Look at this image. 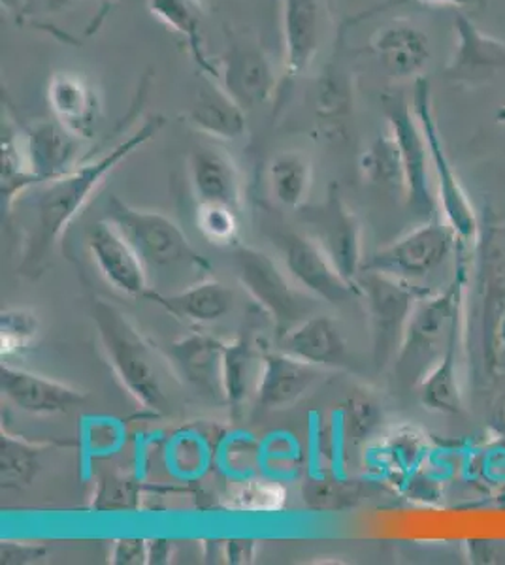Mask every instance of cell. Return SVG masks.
Segmentation results:
<instances>
[{"instance_id":"40","label":"cell","mask_w":505,"mask_h":565,"mask_svg":"<svg viewBox=\"0 0 505 565\" xmlns=\"http://www.w3.org/2000/svg\"><path fill=\"white\" fill-rule=\"evenodd\" d=\"M238 500L242 501L243 509L251 511H269V509L280 508V501L283 500V492L275 484L266 482H253L250 487L242 490Z\"/></svg>"},{"instance_id":"6","label":"cell","mask_w":505,"mask_h":565,"mask_svg":"<svg viewBox=\"0 0 505 565\" xmlns=\"http://www.w3.org/2000/svg\"><path fill=\"white\" fill-rule=\"evenodd\" d=\"M389 135L397 143L403 172L402 194L417 213L432 217L435 196L429 181L430 151L421 122L410 98L400 90H387L381 97Z\"/></svg>"},{"instance_id":"44","label":"cell","mask_w":505,"mask_h":565,"mask_svg":"<svg viewBox=\"0 0 505 565\" xmlns=\"http://www.w3.org/2000/svg\"><path fill=\"white\" fill-rule=\"evenodd\" d=\"M149 543V564H168L172 558V541L151 540Z\"/></svg>"},{"instance_id":"5","label":"cell","mask_w":505,"mask_h":565,"mask_svg":"<svg viewBox=\"0 0 505 565\" xmlns=\"http://www.w3.org/2000/svg\"><path fill=\"white\" fill-rule=\"evenodd\" d=\"M358 295L370 317L374 360L385 367L402 348L406 328L419 302V295L406 279L383 271L362 270L358 276Z\"/></svg>"},{"instance_id":"34","label":"cell","mask_w":505,"mask_h":565,"mask_svg":"<svg viewBox=\"0 0 505 565\" xmlns=\"http://www.w3.org/2000/svg\"><path fill=\"white\" fill-rule=\"evenodd\" d=\"M40 322L31 309H7L0 316L2 354L23 353L39 335Z\"/></svg>"},{"instance_id":"39","label":"cell","mask_w":505,"mask_h":565,"mask_svg":"<svg viewBox=\"0 0 505 565\" xmlns=\"http://www.w3.org/2000/svg\"><path fill=\"white\" fill-rule=\"evenodd\" d=\"M50 556V546L39 541H2L0 562L2 565H32Z\"/></svg>"},{"instance_id":"23","label":"cell","mask_w":505,"mask_h":565,"mask_svg":"<svg viewBox=\"0 0 505 565\" xmlns=\"http://www.w3.org/2000/svg\"><path fill=\"white\" fill-rule=\"evenodd\" d=\"M146 300L165 309L168 316L179 321L211 324L231 313L234 308V290L215 279H202L178 292L149 289Z\"/></svg>"},{"instance_id":"26","label":"cell","mask_w":505,"mask_h":565,"mask_svg":"<svg viewBox=\"0 0 505 565\" xmlns=\"http://www.w3.org/2000/svg\"><path fill=\"white\" fill-rule=\"evenodd\" d=\"M155 20L178 34L200 74L219 82L218 63H213L204 44V2L202 0H148Z\"/></svg>"},{"instance_id":"22","label":"cell","mask_w":505,"mask_h":565,"mask_svg":"<svg viewBox=\"0 0 505 565\" xmlns=\"http://www.w3.org/2000/svg\"><path fill=\"white\" fill-rule=\"evenodd\" d=\"M27 159L40 183L45 185L71 172L80 164V151L84 140L64 129L61 122L36 121L21 132Z\"/></svg>"},{"instance_id":"31","label":"cell","mask_w":505,"mask_h":565,"mask_svg":"<svg viewBox=\"0 0 505 565\" xmlns=\"http://www.w3.org/2000/svg\"><path fill=\"white\" fill-rule=\"evenodd\" d=\"M0 148H2V170H0L2 210L10 213L21 194L29 191L31 186L42 185V183L32 172L20 130L12 129L8 122L2 125Z\"/></svg>"},{"instance_id":"45","label":"cell","mask_w":505,"mask_h":565,"mask_svg":"<svg viewBox=\"0 0 505 565\" xmlns=\"http://www.w3.org/2000/svg\"><path fill=\"white\" fill-rule=\"evenodd\" d=\"M85 0H48V8L53 10V12H57V10H66V8L76 7V4H82Z\"/></svg>"},{"instance_id":"19","label":"cell","mask_w":505,"mask_h":565,"mask_svg":"<svg viewBox=\"0 0 505 565\" xmlns=\"http://www.w3.org/2000/svg\"><path fill=\"white\" fill-rule=\"evenodd\" d=\"M325 375L323 367L296 359L285 351L264 353L263 375L256 391V404L266 412H282L301 402Z\"/></svg>"},{"instance_id":"4","label":"cell","mask_w":505,"mask_h":565,"mask_svg":"<svg viewBox=\"0 0 505 565\" xmlns=\"http://www.w3.org/2000/svg\"><path fill=\"white\" fill-rule=\"evenodd\" d=\"M104 218L122 232L146 266L159 270H211V264L192 247L183 228L165 213L140 210L112 196Z\"/></svg>"},{"instance_id":"2","label":"cell","mask_w":505,"mask_h":565,"mask_svg":"<svg viewBox=\"0 0 505 565\" xmlns=\"http://www.w3.org/2000/svg\"><path fill=\"white\" fill-rule=\"evenodd\" d=\"M96 334L108 364L128 396L151 415L172 407L165 381V364L148 338L116 306L96 300L91 308Z\"/></svg>"},{"instance_id":"30","label":"cell","mask_w":505,"mask_h":565,"mask_svg":"<svg viewBox=\"0 0 505 565\" xmlns=\"http://www.w3.org/2000/svg\"><path fill=\"white\" fill-rule=\"evenodd\" d=\"M53 444L31 441L8 430L0 431V468L2 489L23 490L31 487L42 469V458Z\"/></svg>"},{"instance_id":"9","label":"cell","mask_w":505,"mask_h":565,"mask_svg":"<svg viewBox=\"0 0 505 565\" xmlns=\"http://www.w3.org/2000/svg\"><path fill=\"white\" fill-rule=\"evenodd\" d=\"M454 242L451 226L432 218L379 249L365 263V270L383 271L400 279L427 277L445 263Z\"/></svg>"},{"instance_id":"42","label":"cell","mask_w":505,"mask_h":565,"mask_svg":"<svg viewBox=\"0 0 505 565\" xmlns=\"http://www.w3.org/2000/svg\"><path fill=\"white\" fill-rule=\"evenodd\" d=\"M410 2H419V4H430V7H451V8H472L481 2V0H387L385 4H378V7H371L366 12L357 13L347 20L346 25H355L360 21L370 20L376 13L385 12L389 8L402 7V4H410Z\"/></svg>"},{"instance_id":"7","label":"cell","mask_w":505,"mask_h":565,"mask_svg":"<svg viewBox=\"0 0 505 565\" xmlns=\"http://www.w3.org/2000/svg\"><path fill=\"white\" fill-rule=\"evenodd\" d=\"M411 104L429 143L430 162L434 168L435 183H438V202L442 206L445 223L451 226L456 239L470 244L477 238V217L443 148L442 135L432 108V87L427 77H417Z\"/></svg>"},{"instance_id":"14","label":"cell","mask_w":505,"mask_h":565,"mask_svg":"<svg viewBox=\"0 0 505 565\" xmlns=\"http://www.w3.org/2000/svg\"><path fill=\"white\" fill-rule=\"evenodd\" d=\"M87 247L96 268L114 289L130 298H146L151 289L148 266L116 226L106 218L98 221L90 231Z\"/></svg>"},{"instance_id":"1","label":"cell","mask_w":505,"mask_h":565,"mask_svg":"<svg viewBox=\"0 0 505 565\" xmlns=\"http://www.w3.org/2000/svg\"><path fill=\"white\" fill-rule=\"evenodd\" d=\"M165 125V117H149L140 129L109 148L106 153L98 154L96 159L80 162L71 172L61 175L57 180L45 183L39 200H36V231L29 239L31 257H39L44 250L52 249L63 232L71 226L87 202L93 199L96 189L103 185L104 180L116 170L130 154L144 148L148 141L159 135Z\"/></svg>"},{"instance_id":"25","label":"cell","mask_w":505,"mask_h":565,"mask_svg":"<svg viewBox=\"0 0 505 565\" xmlns=\"http://www.w3.org/2000/svg\"><path fill=\"white\" fill-rule=\"evenodd\" d=\"M280 351L306 360L319 367L344 366L347 360L346 338L330 317H306L280 334Z\"/></svg>"},{"instance_id":"20","label":"cell","mask_w":505,"mask_h":565,"mask_svg":"<svg viewBox=\"0 0 505 565\" xmlns=\"http://www.w3.org/2000/svg\"><path fill=\"white\" fill-rule=\"evenodd\" d=\"M187 170L199 204H224L240 212L242 172L236 161L218 146H199L187 157Z\"/></svg>"},{"instance_id":"3","label":"cell","mask_w":505,"mask_h":565,"mask_svg":"<svg viewBox=\"0 0 505 565\" xmlns=\"http://www.w3.org/2000/svg\"><path fill=\"white\" fill-rule=\"evenodd\" d=\"M466 270L459 274L442 295L419 298L406 328L397 370L411 385H419L448 351L453 335L461 330L462 292Z\"/></svg>"},{"instance_id":"12","label":"cell","mask_w":505,"mask_h":565,"mask_svg":"<svg viewBox=\"0 0 505 565\" xmlns=\"http://www.w3.org/2000/svg\"><path fill=\"white\" fill-rule=\"evenodd\" d=\"M312 238L327 253L339 274L355 282L365 270L362 226L336 185L328 189L323 206L314 213Z\"/></svg>"},{"instance_id":"32","label":"cell","mask_w":505,"mask_h":565,"mask_svg":"<svg viewBox=\"0 0 505 565\" xmlns=\"http://www.w3.org/2000/svg\"><path fill=\"white\" fill-rule=\"evenodd\" d=\"M461 330L453 335L448 351L434 370L419 383V398L430 412L456 415L461 412L462 399L456 377V351H459Z\"/></svg>"},{"instance_id":"33","label":"cell","mask_w":505,"mask_h":565,"mask_svg":"<svg viewBox=\"0 0 505 565\" xmlns=\"http://www.w3.org/2000/svg\"><path fill=\"white\" fill-rule=\"evenodd\" d=\"M360 170H362L366 180L371 181V183L394 186L402 193V164H400L397 143L389 135V130H387V135L374 141L371 148L362 154Z\"/></svg>"},{"instance_id":"16","label":"cell","mask_w":505,"mask_h":565,"mask_svg":"<svg viewBox=\"0 0 505 565\" xmlns=\"http://www.w3.org/2000/svg\"><path fill=\"white\" fill-rule=\"evenodd\" d=\"M456 42L449 58L448 77L464 87H480L505 71V42L483 33L466 13L454 21Z\"/></svg>"},{"instance_id":"27","label":"cell","mask_w":505,"mask_h":565,"mask_svg":"<svg viewBox=\"0 0 505 565\" xmlns=\"http://www.w3.org/2000/svg\"><path fill=\"white\" fill-rule=\"evenodd\" d=\"M353 104L355 90L351 74L339 63V57H334L320 77L315 93V116L320 132L330 140L346 138L353 121Z\"/></svg>"},{"instance_id":"18","label":"cell","mask_w":505,"mask_h":565,"mask_svg":"<svg viewBox=\"0 0 505 565\" xmlns=\"http://www.w3.org/2000/svg\"><path fill=\"white\" fill-rule=\"evenodd\" d=\"M224 348L227 341L213 335L191 334L170 343L168 359L172 362L173 372L187 385L211 402L224 404Z\"/></svg>"},{"instance_id":"15","label":"cell","mask_w":505,"mask_h":565,"mask_svg":"<svg viewBox=\"0 0 505 565\" xmlns=\"http://www.w3.org/2000/svg\"><path fill=\"white\" fill-rule=\"evenodd\" d=\"M0 391L15 409L32 417L71 413L87 398L76 386L8 364L0 367Z\"/></svg>"},{"instance_id":"24","label":"cell","mask_w":505,"mask_h":565,"mask_svg":"<svg viewBox=\"0 0 505 565\" xmlns=\"http://www.w3.org/2000/svg\"><path fill=\"white\" fill-rule=\"evenodd\" d=\"M183 117L194 132L213 140H240L248 130V111L210 77H204V87L197 90Z\"/></svg>"},{"instance_id":"37","label":"cell","mask_w":505,"mask_h":565,"mask_svg":"<svg viewBox=\"0 0 505 565\" xmlns=\"http://www.w3.org/2000/svg\"><path fill=\"white\" fill-rule=\"evenodd\" d=\"M346 417L353 441H362L378 426L381 412L378 404L365 394H355L346 405Z\"/></svg>"},{"instance_id":"38","label":"cell","mask_w":505,"mask_h":565,"mask_svg":"<svg viewBox=\"0 0 505 565\" xmlns=\"http://www.w3.org/2000/svg\"><path fill=\"white\" fill-rule=\"evenodd\" d=\"M488 330H486L485 354L496 377L505 381V295L496 300Z\"/></svg>"},{"instance_id":"11","label":"cell","mask_w":505,"mask_h":565,"mask_svg":"<svg viewBox=\"0 0 505 565\" xmlns=\"http://www.w3.org/2000/svg\"><path fill=\"white\" fill-rule=\"evenodd\" d=\"M219 82L245 111L272 103L280 89V74L263 47L232 40L218 63Z\"/></svg>"},{"instance_id":"21","label":"cell","mask_w":505,"mask_h":565,"mask_svg":"<svg viewBox=\"0 0 505 565\" xmlns=\"http://www.w3.org/2000/svg\"><path fill=\"white\" fill-rule=\"evenodd\" d=\"M370 52L389 76L417 79L429 66L432 50L429 34L408 20H392L370 40Z\"/></svg>"},{"instance_id":"13","label":"cell","mask_w":505,"mask_h":565,"mask_svg":"<svg viewBox=\"0 0 505 565\" xmlns=\"http://www.w3.org/2000/svg\"><path fill=\"white\" fill-rule=\"evenodd\" d=\"M283 61L275 103L306 74L320 47V0H280Z\"/></svg>"},{"instance_id":"41","label":"cell","mask_w":505,"mask_h":565,"mask_svg":"<svg viewBox=\"0 0 505 565\" xmlns=\"http://www.w3.org/2000/svg\"><path fill=\"white\" fill-rule=\"evenodd\" d=\"M109 564L114 565H144L149 564L148 540L140 537H125L117 540L109 553Z\"/></svg>"},{"instance_id":"36","label":"cell","mask_w":505,"mask_h":565,"mask_svg":"<svg viewBox=\"0 0 505 565\" xmlns=\"http://www.w3.org/2000/svg\"><path fill=\"white\" fill-rule=\"evenodd\" d=\"M93 508L96 511H135L138 508V490L125 479L106 477L96 490Z\"/></svg>"},{"instance_id":"43","label":"cell","mask_w":505,"mask_h":565,"mask_svg":"<svg viewBox=\"0 0 505 565\" xmlns=\"http://www.w3.org/2000/svg\"><path fill=\"white\" fill-rule=\"evenodd\" d=\"M256 548L253 540H229L224 543V558L229 564L250 565L255 562Z\"/></svg>"},{"instance_id":"17","label":"cell","mask_w":505,"mask_h":565,"mask_svg":"<svg viewBox=\"0 0 505 565\" xmlns=\"http://www.w3.org/2000/svg\"><path fill=\"white\" fill-rule=\"evenodd\" d=\"M45 98L55 121L80 140H93L103 116V103L87 77L77 72H55L48 82Z\"/></svg>"},{"instance_id":"28","label":"cell","mask_w":505,"mask_h":565,"mask_svg":"<svg viewBox=\"0 0 505 565\" xmlns=\"http://www.w3.org/2000/svg\"><path fill=\"white\" fill-rule=\"evenodd\" d=\"M264 353L250 338L227 341L223 362L224 404L232 409H242L251 398H256L261 375H263Z\"/></svg>"},{"instance_id":"46","label":"cell","mask_w":505,"mask_h":565,"mask_svg":"<svg viewBox=\"0 0 505 565\" xmlns=\"http://www.w3.org/2000/svg\"><path fill=\"white\" fill-rule=\"evenodd\" d=\"M496 119H498L502 125H505V108H499L498 114H496Z\"/></svg>"},{"instance_id":"8","label":"cell","mask_w":505,"mask_h":565,"mask_svg":"<svg viewBox=\"0 0 505 565\" xmlns=\"http://www.w3.org/2000/svg\"><path fill=\"white\" fill-rule=\"evenodd\" d=\"M234 268L240 285L248 290L256 306L263 309L264 316L274 322L280 334L306 319V308L293 277L264 250L238 247L234 250Z\"/></svg>"},{"instance_id":"35","label":"cell","mask_w":505,"mask_h":565,"mask_svg":"<svg viewBox=\"0 0 505 565\" xmlns=\"http://www.w3.org/2000/svg\"><path fill=\"white\" fill-rule=\"evenodd\" d=\"M197 223L204 238L213 245H232L238 239L240 221L238 210L224 204H199Z\"/></svg>"},{"instance_id":"10","label":"cell","mask_w":505,"mask_h":565,"mask_svg":"<svg viewBox=\"0 0 505 565\" xmlns=\"http://www.w3.org/2000/svg\"><path fill=\"white\" fill-rule=\"evenodd\" d=\"M280 247L288 276L317 300L344 303L351 298H360L358 285L347 281L339 274L330 257L312 236L288 232L280 238Z\"/></svg>"},{"instance_id":"29","label":"cell","mask_w":505,"mask_h":565,"mask_svg":"<svg viewBox=\"0 0 505 565\" xmlns=\"http://www.w3.org/2000/svg\"><path fill=\"white\" fill-rule=\"evenodd\" d=\"M270 191L287 210L306 206L314 185V162L304 151H282L269 167Z\"/></svg>"}]
</instances>
